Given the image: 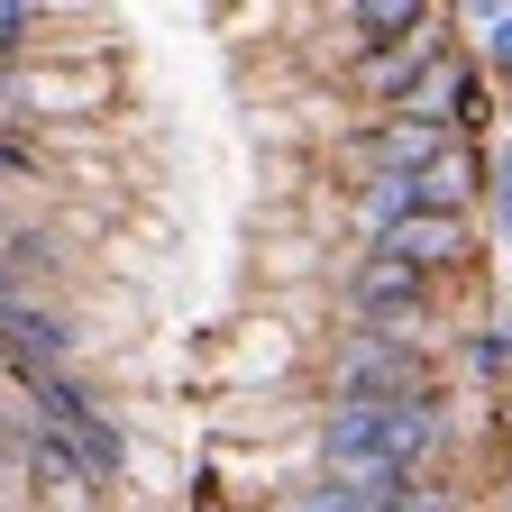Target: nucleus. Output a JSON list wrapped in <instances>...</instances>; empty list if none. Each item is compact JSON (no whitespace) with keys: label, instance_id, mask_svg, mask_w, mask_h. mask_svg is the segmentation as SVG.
Here are the masks:
<instances>
[{"label":"nucleus","instance_id":"obj_3","mask_svg":"<svg viewBox=\"0 0 512 512\" xmlns=\"http://www.w3.org/2000/svg\"><path fill=\"white\" fill-rule=\"evenodd\" d=\"M119 101V64H19V74H0V119L28 128V138H46V128H74V119H110Z\"/></svg>","mask_w":512,"mask_h":512},{"label":"nucleus","instance_id":"obj_1","mask_svg":"<svg viewBox=\"0 0 512 512\" xmlns=\"http://www.w3.org/2000/svg\"><path fill=\"white\" fill-rule=\"evenodd\" d=\"M330 320L339 330H375V339H448L458 330V284H430V275H412V266H384V256H339L330 266Z\"/></svg>","mask_w":512,"mask_h":512},{"label":"nucleus","instance_id":"obj_8","mask_svg":"<svg viewBox=\"0 0 512 512\" xmlns=\"http://www.w3.org/2000/svg\"><path fill=\"white\" fill-rule=\"evenodd\" d=\"M19 293H28V275L10 266V247H0V302H19Z\"/></svg>","mask_w":512,"mask_h":512},{"label":"nucleus","instance_id":"obj_7","mask_svg":"<svg viewBox=\"0 0 512 512\" xmlns=\"http://www.w3.org/2000/svg\"><path fill=\"white\" fill-rule=\"evenodd\" d=\"M485 238L494 247L512 238V147H494V174H485Z\"/></svg>","mask_w":512,"mask_h":512},{"label":"nucleus","instance_id":"obj_2","mask_svg":"<svg viewBox=\"0 0 512 512\" xmlns=\"http://www.w3.org/2000/svg\"><path fill=\"white\" fill-rule=\"evenodd\" d=\"M448 384V339H375V330H330L320 339L311 403H421Z\"/></svg>","mask_w":512,"mask_h":512},{"label":"nucleus","instance_id":"obj_6","mask_svg":"<svg viewBox=\"0 0 512 512\" xmlns=\"http://www.w3.org/2000/svg\"><path fill=\"white\" fill-rule=\"evenodd\" d=\"M0 192H10V202H55V156H46V138H28V128H10L0 119Z\"/></svg>","mask_w":512,"mask_h":512},{"label":"nucleus","instance_id":"obj_4","mask_svg":"<svg viewBox=\"0 0 512 512\" xmlns=\"http://www.w3.org/2000/svg\"><path fill=\"white\" fill-rule=\"evenodd\" d=\"M92 330L64 293H19L0 302V375H55V366H83Z\"/></svg>","mask_w":512,"mask_h":512},{"label":"nucleus","instance_id":"obj_5","mask_svg":"<svg viewBox=\"0 0 512 512\" xmlns=\"http://www.w3.org/2000/svg\"><path fill=\"white\" fill-rule=\"evenodd\" d=\"M448 384L458 394H503L512 384V311H467L458 330H448Z\"/></svg>","mask_w":512,"mask_h":512}]
</instances>
